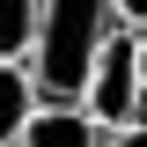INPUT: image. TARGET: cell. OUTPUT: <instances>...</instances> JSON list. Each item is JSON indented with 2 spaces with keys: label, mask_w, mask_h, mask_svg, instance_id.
I'll return each mask as SVG.
<instances>
[{
  "label": "cell",
  "mask_w": 147,
  "mask_h": 147,
  "mask_svg": "<svg viewBox=\"0 0 147 147\" xmlns=\"http://www.w3.org/2000/svg\"><path fill=\"white\" fill-rule=\"evenodd\" d=\"M110 7H118V22H125V30H147V0H110Z\"/></svg>",
  "instance_id": "8992f818"
},
{
  "label": "cell",
  "mask_w": 147,
  "mask_h": 147,
  "mask_svg": "<svg viewBox=\"0 0 147 147\" xmlns=\"http://www.w3.org/2000/svg\"><path fill=\"white\" fill-rule=\"evenodd\" d=\"M22 147H110V132L96 125L88 103H37L22 125Z\"/></svg>",
  "instance_id": "3957f363"
},
{
  "label": "cell",
  "mask_w": 147,
  "mask_h": 147,
  "mask_svg": "<svg viewBox=\"0 0 147 147\" xmlns=\"http://www.w3.org/2000/svg\"><path fill=\"white\" fill-rule=\"evenodd\" d=\"M37 103H44V96H37L30 59H0V147H22V125H30Z\"/></svg>",
  "instance_id": "277c9868"
},
{
  "label": "cell",
  "mask_w": 147,
  "mask_h": 147,
  "mask_svg": "<svg viewBox=\"0 0 147 147\" xmlns=\"http://www.w3.org/2000/svg\"><path fill=\"white\" fill-rule=\"evenodd\" d=\"M132 37H140V81H147V30H132Z\"/></svg>",
  "instance_id": "ba28073f"
},
{
  "label": "cell",
  "mask_w": 147,
  "mask_h": 147,
  "mask_svg": "<svg viewBox=\"0 0 147 147\" xmlns=\"http://www.w3.org/2000/svg\"><path fill=\"white\" fill-rule=\"evenodd\" d=\"M37 52V0H0V59Z\"/></svg>",
  "instance_id": "5b68a950"
},
{
  "label": "cell",
  "mask_w": 147,
  "mask_h": 147,
  "mask_svg": "<svg viewBox=\"0 0 147 147\" xmlns=\"http://www.w3.org/2000/svg\"><path fill=\"white\" fill-rule=\"evenodd\" d=\"M81 103L96 110V125L103 132H125V125H147V81H140V37L118 22V30L103 37V52H96L88 66V88H81Z\"/></svg>",
  "instance_id": "7a4b0ae2"
},
{
  "label": "cell",
  "mask_w": 147,
  "mask_h": 147,
  "mask_svg": "<svg viewBox=\"0 0 147 147\" xmlns=\"http://www.w3.org/2000/svg\"><path fill=\"white\" fill-rule=\"evenodd\" d=\"M110 147H147V125H125V132H110Z\"/></svg>",
  "instance_id": "52a82bcc"
},
{
  "label": "cell",
  "mask_w": 147,
  "mask_h": 147,
  "mask_svg": "<svg viewBox=\"0 0 147 147\" xmlns=\"http://www.w3.org/2000/svg\"><path fill=\"white\" fill-rule=\"evenodd\" d=\"M110 30H118L110 0H37V52H30L37 96L44 103H81L88 66H96Z\"/></svg>",
  "instance_id": "6da1fadb"
}]
</instances>
